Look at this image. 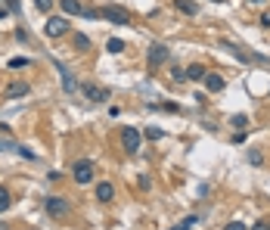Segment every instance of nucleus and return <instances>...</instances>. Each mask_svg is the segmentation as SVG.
<instances>
[{"label":"nucleus","mask_w":270,"mask_h":230,"mask_svg":"<svg viewBox=\"0 0 270 230\" xmlns=\"http://www.w3.org/2000/svg\"><path fill=\"white\" fill-rule=\"evenodd\" d=\"M44 209H47V215H50V218H65L68 212H72V202H68L65 196H47Z\"/></svg>","instance_id":"nucleus-1"},{"label":"nucleus","mask_w":270,"mask_h":230,"mask_svg":"<svg viewBox=\"0 0 270 230\" xmlns=\"http://www.w3.org/2000/svg\"><path fill=\"white\" fill-rule=\"evenodd\" d=\"M168 59H171V50L165 47V44H149V50H146V62H149V68L165 65Z\"/></svg>","instance_id":"nucleus-2"},{"label":"nucleus","mask_w":270,"mask_h":230,"mask_svg":"<svg viewBox=\"0 0 270 230\" xmlns=\"http://www.w3.org/2000/svg\"><path fill=\"white\" fill-rule=\"evenodd\" d=\"M72 174H75V183H90L93 180V159H78V162L72 165Z\"/></svg>","instance_id":"nucleus-3"},{"label":"nucleus","mask_w":270,"mask_h":230,"mask_svg":"<svg viewBox=\"0 0 270 230\" xmlns=\"http://www.w3.org/2000/svg\"><path fill=\"white\" fill-rule=\"evenodd\" d=\"M100 16H103V19H109L112 25H127V22H131V16H127V9H124V6H115V3L103 6V9H100Z\"/></svg>","instance_id":"nucleus-4"},{"label":"nucleus","mask_w":270,"mask_h":230,"mask_svg":"<svg viewBox=\"0 0 270 230\" xmlns=\"http://www.w3.org/2000/svg\"><path fill=\"white\" fill-rule=\"evenodd\" d=\"M65 31H68V19L65 16H50V19H47V25H44L47 38H62Z\"/></svg>","instance_id":"nucleus-5"},{"label":"nucleus","mask_w":270,"mask_h":230,"mask_svg":"<svg viewBox=\"0 0 270 230\" xmlns=\"http://www.w3.org/2000/svg\"><path fill=\"white\" fill-rule=\"evenodd\" d=\"M81 94H84L90 103H103V100H109V90L106 87H97L93 81H87V84H81Z\"/></svg>","instance_id":"nucleus-6"},{"label":"nucleus","mask_w":270,"mask_h":230,"mask_svg":"<svg viewBox=\"0 0 270 230\" xmlns=\"http://www.w3.org/2000/svg\"><path fill=\"white\" fill-rule=\"evenodd\" d=\"M121 143H124V149H127V153H140V131L127 124V128L121 131Z\"/></svg>","instance_id":"nucleus-7"},{"label":"nucleus","mask_w":270,"mask_h":230,"mask_svg":"<svg viewBox=\"0 0 270 230\" xmlns=\"http://www.w3.org/2000/svg\"><path fill=\"white\" fill-rule=\"evenodd\" d=\"M202 81H205V90H208V94H220V90L227 87V81H224V75H220V72H205Z\"/></svg>","instance_id":"nucleus-8"},{"label":"nucleus","mask_w":270,"mask_h":230,"mask_svg":"<svg viewBox=\"0 0 270 230\" xmlns=\"http://www.w3.org/2000/svg\"><path fill=\"white\" fill-rule=\"evenodd\" d=\"M53 65L59 68V78H62V90H65V94H75V90H78V81L72 78V72H68V68H65V65H62L59 59H53Z\"/></svg>","instance_id":"nucleus-9"},{"label":"nucleus","mask_w":270,"mask_h":230,"mask_svg":"<svg viewBox=\"0 0 270 230\" xmlns=\"http://www.w3.org/2000/svg\"><path fill=\"white\" fill-rule=\"evenodd\" d=\"M28 94H31V84H28V81H13V84L6 87L3 97H6V100H19V97H28Z\"/></svg>","instance_id":"nucleus-10"},{"label":"nucleus","mask_w":270,"mask_h":230,"mask_svg":"<svg viewBox=\"0 0 270 230\" xmlns=\"http://www.w3.org/2000/svg\"><path fill=\"white\" fill-rule=\"evenodd\" d=\"M97 199H100V202H112V199H115V187H112L109 180H100V183H97Z\"/></svg>","instance_id":"nucleus-11"},{"label":"nucleus","mask_w":270,"mask_h":230,"mask_svg":"<svg viewBox=\"0 0 270 230\" xmlns=\"http://www.w3.org/2000/svg\"><path fill=\"white\" fill-rule=\"evenodd\" d=\"M65 16H81V0H59Z\"/></svg>","instance_id":"nucleus-12"},{"label":"nucleus","mask_w":270,"mask_h":230,"mask_svg":"<svg viewBox=\"0 0 270 230\" xmlns=\"http://www.w3.org/2000/svg\"><path fill=\"white\" fill-rule=\"evenodd\" d=\"M174 6H177L183 16H196V13H199V6L193 3V0H174Z\"/></svg>","instance_id":"nucleus-13"},{"label":"nucleus","mask_w":270,"mask_h":230,"mask_svg":"<svg viewBox=\"0 0 270 230\" xmlns=\"http://www.w3.org/2000/svg\"><path fill=\"white\" fill-rule=\"evenodd\" d=\"M72 47H78V50H90V38H87V34H81V31H75Z\"/></svg>","instance_id":"nucleus-14"},{"label":"nucleus","mask_w":270,"mask_h":230,"mask_svg":"<svg viewBox=\"0 0 270 230\" xmlns=\"http://www.w3.org/2000/svg\"><path fill=\"white\" fill-rule=\"evenodd\" d=\"M186 78H190V81H202V78H205V68L202 65H190V68H186Z\"/></svg>","instance_id":"nucleus-15"},{"label":"nucleus","mask_w":270,"mask_h":230,"mask_svg":"<svg viewBox=\"0 0 270 230\" xmlns=\"http://www.w3.org/2000/svg\"><path fill=\"white\" fill-rule=\"evenodd\" d=\"M106 50H109V53H124V41L109 38V41H106Z\"/></svg>","instance_id":"nucleus-16"},{"label":"nucleus","mask_w":270,"mask_h":230,"mask_svg":"<svg viewBox=\"0 0 270 230\" xmlns=\"http://www.w3.org/2000/svg\"><path fill=\"white\" fill-rule=\"evenodd\" d=\"M230 124H233L236 131H245V128H249V118H245V115L239 112V115H233V118H230Z\"/></svg>","instance_id":"nucleus-17"},{"label":"nucleus","mask_w":270,"mask_h":230,"mask_svg":"<svg viewBox=\"0 0 270 230\" xmlns=\"http://www.w3.org/2000/svg\"><path fill=\"white\" fill-rule=\"evenodd\" d=\"M9 205H13V199H9V190H6V187H0V212H6Z\"/></svg>","instance_id":"nucleus-18"},{"label":"nucleus","mask_w":270,"mask_h":230,"mask_svg":"<svg viewBox=\"0 0 270 230\" xmlns=\"http://www.w3.org/2000/svg\"><path fill=\"white\" fill-rule=\"evenodd\" d=\"M31 65V59H25V56H13L9 59V68H28Z\"/></svg>","instance_id":"nucleus-19"},{"label":"nucleus","mask_w":270,"mask_h":230,"mask_svg":"<svg viewBox=\"0 0 270 230\" xmlns=\"http://www.w3.org/2000/svg\"><path fill=\"white\" fill-rule=\"evenodd\" d=\"M53 3H56V0H34V6H38L41 13H50V9H53Z\"/></svg>","instance_id":"nucleus-20"},{"label":"nucleus","mask_w":270,"mask_h":230,"mask_svg":"<svg viewBox=\"0 0 270 230\" xmlns=\"http://www.w3.org/2000/svg\"><path fill=\"white\" fill-rule=\"evenodd\" d=\"M171 81H177V84H180V81H186V72H183V68H177V65H174V68H171Z\"/></svg>","instance_id":"nucleus-21"},{"label":"nucleus","mask_w":270,"mask_h":230,"mask_svg":"<svg viewBox=\"0 0 270 230\" xmlns=\"http://www.w3.org/2000/svg\"><path fill=\"white\" fill-rule=\"evenodd\" d=\"M249 162H252V165H261V162H264L261 149H249Z\"/></svg>","instance_id":"nucleus-22"},{"label":"nucleus","mask_w":270,"mask_h":230,"mask_svg":"<svg viewBox=\"0 0 270 230\" xmlns=\"http://www.w3.org/2000/svg\"><path fill=\"white\" fill-rule=\"evenodd\" d=\"M196 224H199V218H196V215H190V218H183V221H180L177 227H183V230H190V227H196Z\"/></svg>","instance_id":"nucleus-23"},{"label":"nucleus","mask_w":270,"mask_h":230,"mask_svg":"<svg viewBox=\"0 0 270 230\" xmlns=\"http://www.w3.org/2000/svg\"><path fill=\"white\" fill-rule=\"evenodd\" d=\"M159 109H165V112H180V106H177V103H162Z\"/></svg>","instance_id":"nucleus-24"},{"label":"nucleus","mask_w":270,"mask_h":230,"mask_svg":"<svg viewBox=\"0 0 270 230\" xmlns=\"http://www.w3.org/2000/svg\"><path fill=\"white\" fill-rule=\"evenodd\" d=\"M224 230H249V227H245V224H242V221H230V224H227V227H224Z\"/></svg>","instance_id":"nucleus-25"},{"label":"nucleus","mask_w":270,"mask_h":230,"mask_svg":"<svg viewBox=\"0 0 270 230\" xmlns=\"http://www.w3.org/2000/svg\"><path fill=\"white\" fill-rule=\"evenodd\" d=\"M16 153H19V156H25V159H34V153H31L28 146H16Z\"/></svg>","instance_id":"nucleus-26"},{"label":"nucleus","mask_w":270,"mask_h":230,"mask_svg":"<svg viewBox=\"0 0 270 230\" xmlns=\"http://www.w3.org/2000/svg\"><path fill=\"white\" fill-rule=\"evenodd\" d=\"M146 137H149V140H159L162 131H159V128H149V131H146Z\"/></svg>","instance_id":"nucleus-27"},{"label":"nucleus","mask_w":270,"mask_h":230,"mask_svg":"<svg viewBox=\"0 0 270 230\" xmlns=\"http://www.w3.org/2000/svg\"><path fill=\"white\" fill-rule=\"evenodd\" d=\"M6 9L9 13H19V0H6Z\"/></svg>","instance_id":"nucleus-28"},{"label":"nucleus","mask_w":270,"mask_h":230,"mask_svg":"<svg viewBox=\"0 0 270 230\" xmlns=\"http://www.w3.org/2000/svg\"><path fill=\"white\" fill-rule=\"evenodd\" d=\"M252 230H270V221H258V224L252 227Z\"/></svg>","instance_id":"nucleus-29"},{"label":"nucleus","mask_w":270,"mask_h":230,"mask_svg":"<svg viewBox=\"0 0 270 230\" xmlns=\"http://www.w3.org/2000/svg\"><path fill=\"white\" fill-rule=\"evenodd\" d=\"M6 13H9V9H6V6H0V19H3V16H6Z\"/></svg>","instance_id":"nucleus-30"},{"label":"nucleus","mask_w":270,"mask_h":230,"mask_svg":"<svg viewBox=\"0 0 270 230\" xmlns=\"http://www.w3.org/2000/svg\"><path fill=\"white\" fill-rule=\"evenodd\" d=\"M0 134H9V128H6V124H0Z\"/></svg>","instance_id":"nucleus-31"},{"label":"nucleus","mask_w":270,"mask_h":230,"mask_svg":"<svg viewBox=\"0 0 270 230\" xmlns=\"http://www.w3.org/2000/svg\"><path fill=\"white\" fill-rule=\"evenodd\" d=\"M249 3H267V0H249Z\"/></svg>","instance_id":"nucleus-32"},{"label":"nucleus","mask_w":270,"mask_h":230,"mask_svg":"<svg viewBox=\"0 0 270 230\" xmlns=\"http://www.w3.org/2000/svg\"><path fill=\"white\" fill-rule=\"evenodd\" d=\"M0 230H6V224H3V221H0Z\"/></svg>","instance_id":"nucleus-33"},{"label":"nucleus","mask_w":270,"mask_h":230,"mask_svg":"<svg viewBox=\"0 0 270 230\" xmlns=\"http://www.w3.org/2000/svg\"><path fill=\"white\" fill-rule=\"evenodd\" d=\"M171 230H183V227H171Z\"/></svg>","instance_id":"nucleus-34"},{"label":"nucleus","mask_w":270,"mask_h":230,"mask_svg":"<svg viewBox=\"0 0 270 230\" xmlns=\"http://www.w3.org/2000/svg\"><path fill=\"white\" fill-rule=\"evenodd\" d=\"M215 3H224V0H215Z\"/></svg>","instance_id":"nucleus-35"}]
</instances>
